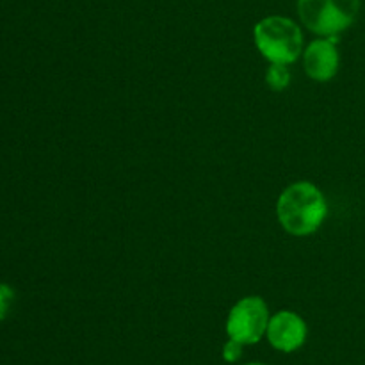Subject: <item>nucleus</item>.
I'll return each instance as SVG.
<instances>
[{
  "mask_svg": "<svg viewBox=\"0 0 365 365\" xmlns=\"http://www.w3.org/2000/svg\"><path fill=\"white\" fill-rule=\"evenodd\" d=\"M242 346L245 344H241V342L230 339V341L223 346V359L230 364L237 362V360L242 356Z\"/></svg>",
  "mask_w": 365,
  "mask_h": 365,
  "instance_id": "nucleus-9",
  "label": "nucleus"
},
{
  "mask_svg": "<svg viewBox=\"0 0 365 365\" xmlns=\"http://www.w3.org/2000/svg\"><path fill=\"white\" fill-rule=\"evenodd\" d=\"M266 82L274 91L287 89L289 84H291V71H289L287 64L271 63V66L266 71Z\"/></svg>",
  "mask_w": 365,
  "mask_h": 365,
  "instance_id": "nucleus-7",
  "label": "nucleus"
},
{
  "mask_svg": "<svg viewBox=\"0 0 365 365\" xmlns=\"http://www.w3.org/2000/svg\"><path fill=\"white\" fill-rule=\"evenodd\" d=\"M14 291L6 284H0V321L6 319L7 312H9L11 305H13Z\"/></svg>",
  "mask_w": 365,
  "mask_h": 365,
  "instance_id": "nucleus-8",
  "label": "nucleus"
},
{
  "mask_svg": "<svg viewBox=\"0 0 365 365\" xmlns=\"http://www.w3.org/2000/svg\"><path fill=\"white\" fill-rule=\"evenodd\" d=\"M255 45L271 63L291 64L303 48L302 29L285 16H267L255 25Z\"/></svg>",
  "mask_w": 365,
  "mask_h": 365,
  "instance_id": "nucleus-2",
  "label": "nucleus"
},
{
  "mask_svg": "<svg viewBox=\"0 0 365 365\" xmlns=\"http://www.w3.org/2000/svg\"><path fill=\"white\" fill-rule=\"evenodd\" d=\"M277 214L285 232L296 237H305L319 230L327 220L328 205L316 185L310 182H296L280 195Z\"/></svg>",
  "mask_w": 365,
  "mask_h": 365,
  "instance_id": "nucleus-1",
  "label": "nucleus"
},
{
  "mask_svg": "<svg viewBox=\"0 0 365 365\" xmlns=\"http://www.w3.org/2000/svg\"><path fill=\"white\" fill-rule=\"evenodd\" d=\"M339 57L337 50V36L330 38H321L310 43L303 53V66L307 75L317 82H327L334 78L339 71Z\"/></svg>",
  "mask_w": 365,
  "mask_h": 365,
  "instance_id": "nucleus-6",
  "label": "nucleus"
},
{
  "mask_svg": "<svg viewBox=\"0 0 365 365\" xmlns=\"http://www.w3.org/2000/svg\"><path fill=\"white\" fill-rule=\"evenodd\" d=\"M360 0H298V14L309 31L330 38L353 25Z\"/></svg>",
  "mask_w": 365,
  "mask_h": 365,
  "instance_id": "nucleus-3",
  "label": "nucleus"
},
{
  "mask_svg": "<svg viewBox=\"0 0 365 365\" xmlns=\"http://www.w3.org/2000/svg\"><path fill=\"white\" fill-rule=\"evenodd\" d=\"M266 337L278 351L292 353L305 344L307 324L298 314L291 310H282L269 319Z\"/></svg>",
  "mask_w": 365,
  "mask_h": 365,
  "instance_id": "nucleus-5",
  "label": "nucleus"
},
{
  "mask_svg": "<svg viewBox=\"0 0 365 365\" xmlns=\"http://www.w3.org/2000/svg\"><path fill=\"white\" fill-rule=\"evenodd\" d=\"M269 319L266 302L259 296H248L232 307L227 319V334L245 346L255 344L266 335Z\"/></svg>",
  "mask_w": 365,
  "mask_h": 365,
  "instance_id": "nucleus-4",
  "label": "nucleus"
},
{
  "mask_svg": "<svg viewBox=\"0 0 365 365\" xmlns=\"http://www.w3.org/2000/svg\"><path fill=\"white\" fill-rule=\"evenodd\" d=\"M248 365H264V364H248Z\"/></svg>",
  "mask_w": 365,
  "mask_h": 365,
  "instance_id": "nucleus-10",
  "label": "nucleus"
}]
</instances>
